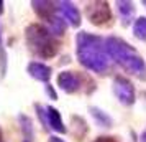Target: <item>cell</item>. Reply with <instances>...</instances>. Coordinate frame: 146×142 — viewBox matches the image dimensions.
<instances>
[{"label": "cell", "instance_id": "cell-13", "mask_svg": "<svg viewBox=\"0 0 146 142\" xmlns=\"http://www.w3.org/2000/svg\"><path fill=\"white\" fill-rule=\"evenodd\" d=\"M117 10H118L120 17H121V20L123 23H128V22H131L133 15H135V7H133L131 2H125V0H118L117 2Z\"/></svg>", "mask_w": 146, "mask_h": 142}, {"label": "cell", "instance_id": "cell-15", "mask_svg": "<svg viewBox=\"0 0 146 142\" xmlns=\"http://www.w3.org/2000/svg\"><path fill=\"white\" fill-rule=\"evenodd\" d=\"M18 121H20V124H21V131H23V134H25V139L30 142L31 137H33V126H31L30 117H28V116H20Z\"/></svg>", "mask_w": 146, "mask_h": 142}, {"label": "cell", "instance_id": "cell-23", "mask_svg": "<svg viewBox=\"0 0 146 142\" xmlns=\"http://www.w3.org/2000/svg\"><path fill=\"white\" fill-rule=\"evenodd\" d=\"M143 5H146V0H145V2H143Z\"/></svg>", "mask_w": 146, "mask_h": 142}, {"label": "cell", "instance_id": "cell-7", "mask_svg": "<svg viewBox=\"0 0 146 142\" xmlns=\"http://www.w3.org/2000/svg\"><path fill=\"white\" fill-rule=\"evenodd\" d=\"M58 84H59V88L64 91V93H76V91H79L80 88V81L79 78L74 75L72 71H62L59 76H58Z\"/></svg>", "mask_w": 146, "mask_h": 142}, {"label": "cell", "instance_id": "cell-4", "mask_svg": "<svg viewBox=\"0 0 146 142\" xmlns=\"http://www.w3.org/2000/svg\"><path fill=\"white\" fill-rule=\"evenodd\" d=\"M86 15L90 20V23L97 25V27L107 25L112 20V10H110L107 2H90V3H87Z\"/></svg>", "mask_w": 146, "mask_h": 142}, {"label": "cell", "instance_id": "cell-9", "mask_svg": "<svg viewBox=\"0 0 146 142\" xmlns=\"http://www.w3.org/2000/svg\"><path fill=\"white\" fill-rule=\"evenodd\" d=\"M48 23V32L56 36H61V35L66 32V20L61 17L59 13H54L53 17H49L48 20H44Z\"/></svg>", "mask_w": 146, "mask_h": 142}, {"label": "cell", "instance_id": "cell-3", "mask_svg": "<svg viewBox=\"0 0 146 142\" xmlns=\"http://www.w3.org/2000/svg\"><path fill=\"white\" fill-rule=\"evenodd\" d=\"M25 35H27L28 46L31 48V51H35L41 58H53L59 50L58 40L43 25H38V23L30 25L27 28Z\"/></svg>", "mask_w": 146, "mask_h": 142}, {"label": "cell", "instance_id": "cell-5", "mask_svg": "<svg viewBox=\"0 0 146 142\" xmlns=\"http://www.w3.org/2000/svg\"><path fill=\"white\" fill-rule=\"evenodd\" d=\"M113 93L118 98V101L125 106H130L135 102V88L130 83V79H126L125 76H115L113 79Z\"/></svg>", "mask_w": 146, "mask_h": 142}, {"label": "cell", "instance_id": "cell-19", "mask_svg": "<svg viewBox=\"0 0 146 142\" xmlns=\"http://www.w3.org/2000/svg\"><path fill=\"white\" fill-rule=\"evenodd\" d=\"M49 142H64V141L59 139V137H56V135H51V137H49Z\"/></svg>", "mask_w": 146, "mask_h": 142}, {"label": "cell", "instance_id": "cell-8", "mask_svg": "<svg viewBox=\"0 0 146 142\" xmlns=\"http://www.w3.org/2000/svg\"><path fill=\"white\" fill-rule=\"evenodd\" d=\"M28 73L31 78L38 79V81L48 83L51 78V68L46 66L44 63H40V61H31L28 65Z\"/></svg>", "mask_w": 146, "mask_h": 142}, {"label": "cell", "instance_id": "cell-17", "mask_svg": "<svg viewBox=\"0 0 146 142\" xmlns=\"http://www.w3.org/2000/svg\"><path fill=\"white\" fill-rule=\"evenodd\" d=\"M95 142H118L115 137H110V135H100L95 139Z\"/></svg>", "mask_w": 146, "mask_h": 142}, {"label": "cell", "instance_id": "cell-1", "mask_svg": "<svg viewBox=\"0 0 146 142\" xmlns=\"http://www.w3.org/2000/svg\"><path fill=\"white\" fill-rule=\"evenodd\" d=\"M76 53L77 60L84 68L94 73L104 75L110 66V58L105 51L104 40L97 35L80 32L76 36Z\"/></svg>", "mask_w": 146, "mask_h": 142}, {"label": "cell", "instance_id": "cell-20", "mask_svg": "<svg viewBox=\"0 0 146 142\" xmlns=\"http://www.w3.org/2000/svg\"><path fill=\"white\" fill-rule=\"evenodd\" d=\"M139 141H141V142H146V131L143 132V134H141V137H139Z\"/></svg>", "mask_w": 146, "mask_h": 142}, {"label": "cell", "instance_id": "cell-6", "mask_svg": "<svg viewBox=\"0 0 146 142\" xmlns=\"http://www.w3.org/2000/svg\"><path fill=\"white\" fill-rule=\"evenodd\" d=\"M58 13L64 18L66 22H69L72 27H79L80 25V13L77 7H74V3L71 2H58Z\"/></svg>", "mask_w": 146, "mask_h": 142}, {"label": "cell", "instance_id": "cell-14", "mask_svg": "<svg viewBox=\"0 0 146 142\" xmlns=\"http://www.w3.org/2000/svg\"><path fill=\"white\" fill-rule=\"evenodd\" d=\"M133 35L138 40L146 41V18L145 17H139V18L135 20V23H133Z\"/></svg>", "mask_w": 146, "mask_h": 142}, {"label": "cell", "instance_id": "cell-16", "mask_svg": "<svg viewBox=\"0 0 146 142\" xmlns=\"http://www.w3.org/2000/svg\"><path fill=\"white\" fill-rule=\"evenodd\" d=\"M35 108H36V112H38V116H40V119H41V124L48 129L49 126H48V112H46V109H43L41 106H38V104H36Z\"/></svg>", "mask_w": 146, "mask_h": 142}, {"label": "cell", "instance_id": "cell-21", "mask_svg": "<svg viewBox=\"0 0 146 142\" xmlns=\"http://www.w3.org/2000/svg\"><path fill=\"white\" fill-rule=\"evenodd\" d=\"M0 13H3V2H0Z\"/></svg>", "mask_w": 146, "mask_h": 142}, {"label": "cell", "instance_id": "cell-2", "mask_svg": "<svg viewBox=\"0 0 146 142\" xmlns=\"http://www.w3.org/2000/svg\"><path fill=\"white\" fill-rule=\"evenodd\" d=\"M104 46H105V51L110 60L117 61L123 69L135 75L136 78L146 79L145 60L126 41H123L121 38H117V36H108V38L104 40Z\"/></svg>", "mask_w": 146, "mask_h": 142}, {"label": "cell", "instance_id": "cell-11", "mask_svg": "<svg viewBox=\"0 0 146 142\" xmlns=\"http://www.w3.org/2000/svg\"><path fill=\"white\" fill-rule=\"evenodd\" d=\"M31 5L35 7V12L40 15L43 20H48L49 17L58 13V8L54 7V3H51V2H33Z\"/></svg>", "mask_w": 146, "mask_h": 142}, {"label": "cell", "instance_id": "cell-22", "mask_svg": "<svg viewBox=\"0 0 146 142\" xmlns=\"http://www.w3.org/2000/svg\"><path fill=\"white\" fill-rule=\"evenodd\" d=\"M0 142H3V139H2V131H0Z\"/></svg>", "mask_w": 146, "mask_h": 142}, {"label": "cell", "instance_id": "cell-10", "mask_svg": "<svg viewBox=\"0 0 146 142\" xmlns=\"http://www.w3.org/2000/svg\"><path fill=\"white\" fill-rule=\"evenodd\" d=\"M46 112H48V126H51V129H54L56 132H66V126H64V122L61 119L59 111L48 106Z\"/></svg>", "mask_w": 146, "mask_h": 142}, {"label": "cell", "instance_id": "cell-12", "mask_svg": "<svg viewBox=\"0 0 146 142\" xmlns=\"http://www.w3.org/2000/svg\"><path fill=\"white\" fill-rule=\"evenodd\" d=\"M89 112L92 114L94 121L97 122L100 127H112V126H113L112 117L107 114V112H104L102 109H99V108H95V106H92V108L89 109Z\"/></svg>", "mask_w": 146, "mask_h": 142}, {"label": "cell", "instance_id": "cell-18", "mask_svg": "<svg viewBox=\"0 0 146 142\" xmlns=\"http://www.w3.org/2000/svg\"><path fill=\"white\" fill-rule=\"evenodd\" d=\"M46 93H48V94H49V96H51L53 99H58V96H56V93H54V89L51 88L49 84H48V86H46Z\"/></svg>", "mask_w": 146, "mask_h": 142}]
</instances>
